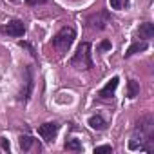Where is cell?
<instances>
[{
    "mask_svg": "<svg viewBox=\"0 0 154 154\" xmlns=\"http://www.w3.org/2000/svg\"><path fill=\"white\" fill-rule=\"evenodd\" d=\"M89 125H91V129H94V131H105L107 129V122L102 118V116H91L89 118Z\"/></svg>",
    "mask_w": 154,
    "mask_h": 154,
    "instance_id": "11",
    "label": "cell"
},
{
    "mask_svg": "<svg viewBox=\"0 0 154 154\" xmlns=\"http://www.w3.org/2000/svg\"><path fill=\"white\" fill-rule=\"evenodd\" d=\"M118 82H120V80H118V76L111 78V80L107 82V85H105V87L100 91V94H98V96H100L102 100H107V98H111V96H112V93H114V91H116V87H118Z\"/></svg>",
    "mask_w": 154,
    "mask_h": 154,
    "instance_id": "8",
    "label": "cell"
},
{
    "mask_svg": "<svg viewBox=\"0 0 154 154\" xmlns=\"http://www.w3.org/2000/svg\"><path fill=\"white\" fill-rule=\"evenodd\" d=\"M33 145H40L33 136H20V149L24 150V152H27Z\"/></svg>",
    "mask_w": 154,
    "mask_h": 154,
    "instance_id": "12",
    "label": "cell"
},
{
    "mask_svg": "<svg viewBox=\"0 0 154 154\" xmlns=\"http://www.w3.org/2000/svg\"><path fill=\"white\" fill-rule=\"evenodd\" d=\"M149 45H147V40H143V42H134L127 51H125V58H129V56H132V54H136V53H141V51H145Z\"/></svg>",
    "mask_w": 154,
    "mask_h": 154,
    "instance_id": "10",
    "label": "cell"
},
{
    "mask_svg": "<svg viewBox=\"0 0 154 154\" xmlns=\"http://www.w3.org/2000/svg\"><path fill=\"white\" fill-rule=\"evenodd\" d=\"M107 49H111V42H109V40H103V42L100 44V51H107Z\"/></svg>",
    "mask_w": 154,
    "mask_h": 154,
    "instance_id": "19",
    "label": "cell"
},
{
    "mask_svg": "<svg viewBox=\"0 0 154 154\" xmlns=\"http://www.w3.org/2000/svg\"><path fill=\"white\" fill-rule=\"evenodd\" d=\"M103 152H112V147L111 145H102V147L94 149V154H103Z\"/></svg>",
    "mask_w": 154,
    "mask_h": 154,
    "instance_id": "15",
    "label": "cell"
},
{
    "mask_svg": "<svg viewBox=\"0 0 154 154\" xmlns=\"http://www.w3.org/2000/svg\"><path fill=\"white\" fill-rule=\"evenodd\" d=\"M71 65L74 69H93V56H91V44L82 42L76 49L74 56L71 58Z\"/></svg>",
    "mask_w": 154,
    "mask_h": 154,
    "instance_id": "2",
    "label": "cell"
},
{
    "mask_svg": "<svg viewBox=\"0 0 154 154\" xmlns=\"http://www.w3.org/2000/svg\"><path fill=\"white\" fill-rule=\"evenodd\" d=\"M26 87L22 89V93H20V100L22 102H27L29 100V96H31V91H33V72H31V67H26Z\"/></svg>",
    "mask_w": 154,
    "mask_h": 154,
    "instance_id": "7",
    "label": "cell"
},
{
    "mask_svg": "<svg viewBox=\"0 0 154 154\" xmlns=\"http://www.w3.org/2000/svg\"><path fill=\"white\" fill-rule=\"evenodd\" d=\"M74 38H76V31H74L72 27H62V29L54 35V38H53V45H54V49H56L58 53H65V51H69V47L72 45Z\"/></svg>",
    "mask_w": 154,
    "mask_h": 154,
    "instance_id": "3",
    "label": "cell"
},
{
    "mask_svg": "<svg viewBox=\"0 0 154 154\" xmlns=\"http://www.w3.org/2000/svg\"><path fill=\"white\" fill-rule=\"evenodd\" d=\"M18 45H20V47H26V49H29V53H31L33 56H36V53H35V49H33V47H31V45H29L27 42H18Z\"/></svg>",
    "mask_w": 154,
    "mask_h": 154,
    "instance_id": "17",
    "label": "cell"
},
{
    "mask_svg": "<svg viewBox=\"0 0 154 154\" xmlns=\"http://www.w3.org/2000/svg\"><path fill=\"white\" fill-rule=\"evenodd\" d=\"M26 2H27L29 6H38V4H45V2H49V0H26Z\"/></svg>",
    "mask_w": 154,
    "mask_h": 154,
    "instance_id": "18",
    "label": "cell"
},
{
    "mask_svg": "<svg viewBox=\"0 0 154 154\" xmlns=\"http://www.w3.org/2000/svg\"><path fill=\"white\" fill-rule=\"evenodd\" d=\"M11 2H17V0H11Z\"/></svg>",
    "mask_w": 154,
    "mask_h": 154,
    "instance_id": "21",
    "label": "cell"
},
{
    "mask_svg": "<svg viewBox=\"0 0 154 154\" xmlns=\"http://www.w3.org/2000/svg\"><path fill=\"white\" fill-rule=\"evenodd\" d=\"M2 31H4L6 35H9V36H17V38H18V36H24L26 26H24L22 20H9L8 24H4Z\"/></svg>",
    "mask_w": 154,
    "mask_h": 154,
    "instance_id": "4",
    "label": "cell"
},
{
    "mask_svg": "<svg viewBox=\"0 0 154 154\" xmlns=\"http://www.w3.org/2000/svg\"><path fill=\"white\" fill-rule=\"evenodd\" d=\"M65 150H82V143H80V140H76V138L67 140V141H65Z\"/></svg>",
    "mask_w": 154,
    "mask_h": 154,
    "instance_id": "14",
    "label": "cell"
},
{
    "mask_svg": "<svg viewBox=\"0 0 154 154\" xmlns=\"http://www.w3.org/2000/svg\"><path fill=\"white\" fill-rule=\"evenodd\" d=\"M0 145H2V149H4V150H9V143H8V140H6V138H0Z\"/></svg>",
    "mask_w": 154,
    "mask_h": 154,
    "instance_id": "20",
    "label": "cell"
},
{
    "mask_svg": "<svg viewBox=\"0 0 154 154\" xmlns=\"http://www.w3.org/2000/svg\"><path fill=\"white\" fill-rule=\"evenodd\" d=\"M138 94H140V84L136 80H129V84H127V96L129 98H136Z\"/></svg>",
    "mask_w": 154,
    "mask_h": 154,
    "instance_id": "13",
    "label": "cell"
},
{
    "mask_svg": "<svg viewBox=\"0 0 154 154\" xmlns=\"http://www.w3.org/2000/svg\"><path fill=\"white\" fill-rule=\"evenodd\" d=\"M87 22H89V26L93 29H105L107 24H111V17H109L107 11H102V13H96V15L89 17Z\"/></svg>",
    "mask_w": 154,
    "mask_h": 154,
    "instance_id": "5",
    "label": "cell"
},
{
    "mask_svg": "<svg viewBox=\"0 0 154 154\" xmlns=\"http://www.w3.org/2000/svg\"><path fill=\"white\" fill-rule=\"evenodd\" d=\"M129 149L152 152L154 150V116L145 114L136 122L132 138L129 141Z\"/></svg>",
    "mask_w": 154,
    "mask_h": 154,
    "instance_id": "1",
    "label": "cell"
},
{
    "mask_svg": "<svg viewBox=\"0 0 154 154\" xmlns=\"http://www.w3.org/2000/svg\"><path fill=\"white\" fill-rule=\"evenodd\" d=\"M138 35H140V38H143V40H150V38L154 36V26H152L150 22L141 24L140 29H138Z\"/></svg>",
    "mask_w": 154,
    "mask_h": 154,
    "instance_id": "9",
    "label": "cell"
},
{
    "mask_svg": "<svg viewBox=\"0 0 154 154\" xmlns=\"http://www.w3.org/2000/svg\"><path fill=\"white\" fill-rule=\"evenodd\" d=\"M109 2H111L112 9H122V6H123V0H109Z\"/></svg>",
    "mask_w": 154,
    "mask_h": 154,
    "instance_id": "16",
    "label": "cell"
},
{
    "mask_svg": "<svg viewBox=\"0 0 154 154\" xmlns=\"http://www.w3.org/2000/svg\"><path fill=\"white\" fill-rule=\"evenodd\" d=\"M58 132V123H44L38 127V134L45 140V141H53L54 136Z\"/></svg>",
    "mask_w": 154,
    "mask_h": 154,
    "instance_id": "6",
    "label": "cell"
}]
</instances>
